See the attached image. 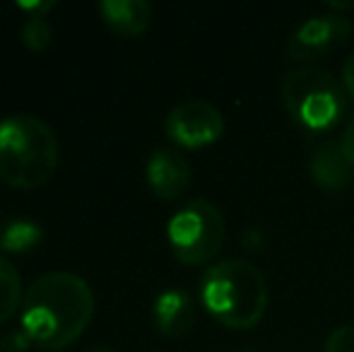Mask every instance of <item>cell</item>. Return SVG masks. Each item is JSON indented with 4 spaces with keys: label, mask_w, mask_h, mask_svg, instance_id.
Here are the masks:
<instances>
[{
    "label": "cell",
    "mask_w": 354,
    "mask_h": 352,
    "mask_svg": "<svg viewBox=\"0 0 354 352\" xmlns=\"http://www.w3.org/2000/svg\"><path fill=\"white\" fill-rule=\"evenodd\" d=\"M326 352H354V326H340L333 331Z\"/></svg>",
    "instance_id": "15"
},
{
    "label": "cell",
    "mask_w": 354,
    "mask_h": 352,
    "mask_svg": "<svg viewBox=\"0 0 354 352\" xmlns=\"http://www.w3.org/2000/svg\"><path fill=\"white\" fill-rule=\"evenodd\" d=\"M53 39V27L46 17H27L22 24V41L32 51H44Z\"/></svg>",
    "instance_id": "14"
},
{
    "label": "cell",
    "mask_w": 354,
    "mask_h": 352,
    "mask_svg": "<svg viewBox=\"0 0 354 352\" xmlns=\"http://www.w3.org/2000/svg\"><path fill=\"white\" fill-rule=\"evenodd\" d=\"M17 8L29 12V17H46V12L56 8V3L53 0H34V3L32 0H19Z\"/></svg>",
    "instance_id": "17"
},
{
    "label": "cell",
    "mask_w": 354,
    "mask_h": 352,
    "mask_svg": "<svg viewBox=\"0 0 354 352\" xmlns=\"http://www.w3.org/2000/svg\"><path fill=\"white\" fill-rule=\"evenodd\" d=\"M164 131L176 145L196 150V147L212 145L224 133V116L217 106L203 99L181 102L167 113Z\"/></svg>",
    "instance_id": "6"
},
{
    "label": "cell",
    "mask_w": 354,
    "mask_h": 352,
    "mask_svg": "<svg viewBox=\"0 0 354 352\" xmlns=\"http://www.w3.org/2000/svg\"><path fill=\"white\" fill-rule=\"evenodd\" d=\"M342 85H345L347 97L354 102V53L345 61V66H342Z\"/></svg>",
    "instance_id": "18"
},
{
    "label": "cell",
    "mask_w": 354,
    "mask_h": 352,
    "mask_svg": "<svg viewBox=\"0 0 354 352\" xmlns=\"http://www.w3.org/2000/svg\"><path fill=\"white\" fill-rule=\"evenodd\" d=\"M201 302L212 319L227 328L246 331L268 309V282L243 259H227L207 268L201 277Z\"/></svg>",
    "instance_id": "2"
},
{
    "label": "cell",
    "mask_w": 354,
    "mask_h": 352,
    "mask_svg": "<svg viewBox=\"0 0 354 352\" xmlns=\"http://www.w3.org/2000/svg\"><path fill=\"white\" fill-rule=\"evenodd\" d=\"M308 174L321 191L337 193L352 186L354 165L345 157L340 142L328 140L313 150L311 160H308Z\"/></svg>",
    "instance_id": "10"
},
{
    "label": "cell",
    "mask_w": 354,
    "mask_h": 352,
    "mask_svg": "<svg viewBox=\"0 0 354 352\" xmlns=\"http://www.w3.org/2000/svg\"><path fill=\"white\" fill-rule=\"evenodd\" d=\"M87 352H116V350H111V348H102V345H99V348H89Z\"/></svg>",
    "instance_id": "21"
},
{
    "label": "cell",
    "mask_w": 354,
    "mask_h": 352,
    "mask_svg": "<svg viewBox=\"0 0 354 352\" xmlns=\"http://www.w3.org/2000/svg\"><path fill=\"white\" fill-rule=\"evenodd\" d=\"M41 239L44 230L39 222L17 217V220H10L8 227L0 232V249L8 251V254H27Z\"/></svg>",
    "instance_id": "12"
},
{
    "label": "cell",
    "mask_w": 354,
    "mask_h": 352,
    "mask_svg": "<svg viewBox=\"0 0 354 352\" xmlns=\"http://www.w3.org/2000/svg\"><path fill=\"white\" fill-rule=\"evenodd\" d=\"M345 85L321 68H299L284 75L282 104L294 123L306 131H328L347 113Z\"/></svg>",
    "instance_id": "4"
},
{
    "label": "cell",
    "mask_w": 354,
    "mask_h": 352,
    "mask_svg": "<svg viewBox=\"0 0 354 352\" xmlns=\"http://www.w3.org/2000/svg\"><path fill=\"white\" fill-rule=\"evenodd\" d=\"M58 167V138L32 113L0 118V178L15 188H37Z\"/></svg>",
    "instance_id": "3"
},
{
    "label": "cell",
    "mask_w": 354,
    "mask_h": 352,
    "mask_svg": "<svg viewBox=\"0 0 354 352\" xmlns=\"http://www.w3.org/2000/svg\"><path fill=\"white\" fill-rule=\"evenodd\" d=\"M243 246L251 251H261L266 246V239H263L261 230H246L243 232Z\"/></svg>",
    "instance_id": "20"
},
{
    "label": "cell",
    "mask_w": 354,
    "mask_h": 352,
    "mask_svg": "<svg viewBox=\"0 0 354 352\" xmlns=\"http://www.w3.org/2000/svg\"><path fill=\"white\" fill-rule=\"evenodd\" d=\"M29 345H32V340L19 326L15 331H8L5 335H0V352H27Z\"/></svg>",
    "instance_id": "16"
},
{
    "label": "cell",
    "mask_w": 354,
    "mask_h": 352,
    "mask_svg": "<svg viewBox=\"0 0 354 352\" xmlns=\"http://www.w3.org/2000/svg\"><path fill=\"white\" fill-rule=\"evenodd\" d=\"M99 12L104 22L123 37H138L152 22V5L145 0H102Z\"/></svg>",
    "instance_id": "11"
},
{
    "label": "cell",
    "mask_w": 354,
    "mask_h": 352,
    "mask_svg": "<svg viewBox=\"0 0 354 352\" xmlns=\"http://www.w3.org/2000/svg\"><path fill=\"white\" fill-rule=\"evenodd\" d=\"M171 254L186 266H203L222 251L227 225L214 203L205 198L186 203L167 225Z\"/></svg>",
    "instance_id": "5"
},
{
    "label": "cell",
    "mask_w": 354,
    "mask_h": 352,
    "mask_svg": "<svg viewBox=\"0 0 354 352\" xmlns=\"http://www.w3.org/2000/svg\"><path fill=\"white\" fill-rule=\"evenodd\" d=\"M350 32V19L342 15H316L292 32L287 41V53L297 61H311L345 44Z\"/></svg>",
    "instance_id": "7"
},
{
    "label": "cell",
    "mask_w": 354,
    "mask_h": 352,
    "mask_svg": "<svg viewBox=\"0 0 354 352\" xmlns=\"http://www.w3.org/2000/svg\"><path fill=\"white\" fill-rule=\"evenodd\" d=\"M152 319L162 335L181 338L196 324V299L191 297V292L181 290V287H169V290L159 292L154 299Z\"/></svg>",
    "instance_id": "9"
},
{
    "label": "cell",
    "mask_w": 354,
    "mask_h": 352,
    "mask_svg": "<svg viewBox=\"0 0 354 352\" xmlns=\"http://www.w3.org/2000/svg\"><path fill=\"white\" fill-rule=\"evenodd\" d=\"M94 316V290L71 270L39 275L24 292L19 328L44 350H66Z\"/></svg>",
    "instance_id": "1"
},
{
    "label": "cell",
    "mask_w": 354,
    "mask_h": 352,
    "mask_svg": "<svg viewBox=\"0 0 354 352\" xmlns=\"http://www.w3.org/2000/svg\"><path fill=\"white\" fill-rule=\"evenodd\" d=\"M145 176H147L149 188L162 201H176L186 193L188 183H191V165L176 150L159 147L149 155Z\"/></svg>",
    "instance_id": "8"
},
{
    "label": "cell",
    "mask_w": 354,
    "mask_h": 352,
    "mask_svg": "<svg viewBox=\"0 0 354 352\" xmlns=\"http://www.w3.org/2000/svg\"><path fill=\"white\" fill-rule=\"evenodd\" d=\"M340 147H342V152H345L347 160H350L352 165H354V121L345 128V133H342Z\"/></svg>",
    "instance_id": "19"
},
{
    "label": "cell",
    "mask_w": 354,
    "mask_h": 352,
    "mask_svg": "<svg viewBox=\"0 0 354 352\" xmlns=\"http://www.w3.org/2000/svg\"><path fill=\"white\" fill-rule=\"evenodd\" d=\"M24 287L22 277L15 270V266L8 259L0 256V324H5L8 319H12L24 302Z\"/></svg>",
    "instance_id": "13"
}]
</instances>
